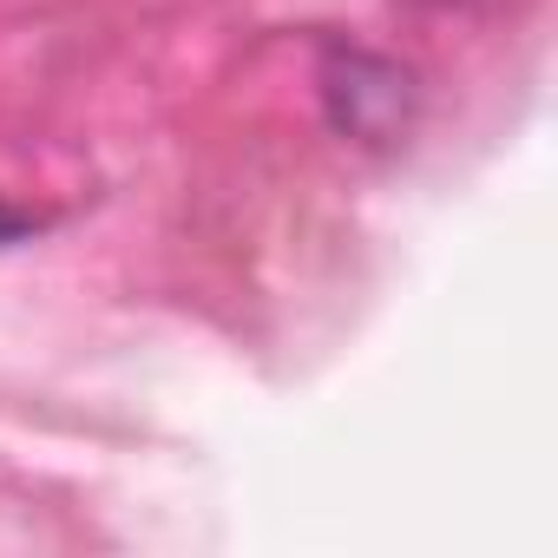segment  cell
<instances>
[{"label":"cell","mask_w":558,"mask_h":558,"mask_svg":"<svg viewBox=\"0 0 558 558\" xmlns=\"http://www.w3.org/2000/svg\"><path fill=\"white\" fill-rule=\"evenodd\" d=\"M408 73L375 60V53H336L329 60V112L349 138H368V145H388L401 125H408Z\"/></svg>","instance_id":"6da1fadb"},{"label":"cell","mask_w":558,"mask_h":558,"mask_svg":"<svg viewBox=\"0 0 558 558\" xmlns=\"http://www.w3.org/2000/svg\"><path fill=\"white\" fill-rule=\"evenodd\" d=\"M34 230H40V217H34V210H14L8 197H0V250L21 243V236H34Z\"/></svg>","instance_id":"7a4b0ae2"}]
</instances>
